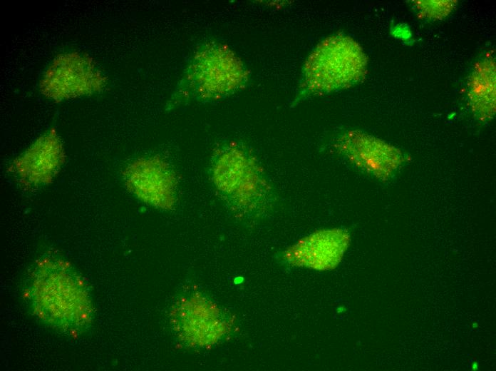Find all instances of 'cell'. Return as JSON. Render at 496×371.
Segmentation results:
<instances>
[{
    "label": "cell",
    "mask_w": 496,
    "mask_h": 371,
    "mask_svg": "<svg viewBox=\"0 0 496 371\" xmlns=\"http://www.w3.org/2000/svg\"><path fill=\"white\" fill-rule=\"evenodd\" d=\"M247 78L244 64L229 49L219 44H207L188 65L170 106L223 98L243 86Z\"/></svg>",
    "instance_id": "obj_3"
},
{
    "label": "cell",
    "mask_w": 496,
    "mask_h": 371,
    "mask_svg": "<svg viewBox=\"0 0 496 371\" xmlns=\"http://www.w3.org/2000/svg\"><path fill=\"white\" fill-rule=\"evenodd\" d=\"M127 189L141 201L170 210L178 198L177 178L170 164L155 156L138 159L123 173Z\"/></svg>",
    "instance_id": "obj_7"
},
{
    "label": "cell",
    "mask_w": 496,
    "mask_h": 371,
    "mask_svg": "<svg viewBox=\"0 0 496 371\" xmlns=\"http://www.w3.org/2000/svg\"><path fill=\"white\" fill-rule=\"evenodd\" d=\"M367 58L360 45L349 36L335 35L322 41L308 57L301 89L323 94L348 88L364 78Z\"/></svg>",
    "instance_id": "obj_4"
},
{
    "label": "cell",
    "mask_w": 496,
    "mask_h": 371,
    "mask_svg": "<svg viewBox=\"0 0 496 371\" xmlns=\"http://www.w3.org/2000/svg\"><path fill=\"white\" fill-rule=\"evenodd\" d=\"M63 160L61 143L53 132L38 138L14 163V170L26 186H37L51 181Z\"/></svg>",
    "instance_id": "obj_10"
},
{
    "label": "cell",
    "mask_w": 496,
    "mask_h": 371,
    "mask_svg": "<svg viewBox=\"0 0 496 371\" xmlns=\"http://www.w3.org/2000/svg\"><path fill=\"white\" fill-rule=\"evenodd\" d=\"M333 146L354 168L381 181L388 180L404 161L401 150L360 131L343 133Z\"/></svg>",
    "instance_id": "obj_6"
},
{
    "label": "cell",
    "mask_w": 496,
    "mask_h": 371,
    "mask_svg": "<svg viewBox=\"0 0 496 371\" xmlns=\"http://www.w3.org/2000/svg\"><path fill=\"white\" fill-rule=\"evenodd\" d=\"M495 63L485 59L476 63L468 82V97L472 111L481 121L492 118L495 113Z\"/></svg>",
    "instance_id": "obj_11"
},
{
    "label": "cell",
    "mask_w": 496,
    "mask_h": 371,
    "mask_svg": "<svg viewBox=\"0 0 496 371\" xmlns=\"http://www.w3.org/2000/svg\"><path fill=\"white\" fill-rule=\"evenodd\" d=\"M25 300L43 324L71 336L90 328L93 318L91 296L82 276L67 261L53 255L39 258L29 271Z\"/></svg>",
    "instance_id": "obj_1"
},
{
    "label": "cell",
    "mask_w": 496,
    "mask_h": 371,
    "mask_svg": "<svg viewBox=\"0 0 496 371\" xmlns=\"http://www.w3.org/2000/svg\"><path fill=\"white\" fill-rule=\"evenodd\" d=\"M471 369L474 371L479 370V365H478V362L477 361H475L472 363Z\"/></svg>",
    "instance_id": "obj_13"
},
{
    "label": "cell",
    "mask_w": 496,
    "mask_h": 371,
    "mask_svg": "<svg viewBox=\"0 0 496 371\" xmlns=\"http://www.w3.org/2000/svg\"><path fill=\"white\" fill-rule=\"evenodd\" d=\"M103 78L92 61L72 53L56 59L41 83L44 95L56 100L91 93L101 88Z\"/></svg>",
    "instance_id": "obj_8"
},
{
    "label": "cell",
    "mask_w": 496,
    "mask_h": 371,
    "mask_svg": "<svg viewBox=\"0 0 496 371\" xmlns=\"http://www.w3.org/2000/svg\"><path fill=\"white\" fill-rule=\"evenodd\" d=\"M418 17L426 19H440L448 16L455 7L457 1H413Z\"/></svg>",
    "instance_id": "obj_12"
},
{
    "label": "cell",
    "mask_w": 496,
    "mask_h": 371,
    "mask_svg": "<svg viewBox=\"0 0 496 371\" xmlns=\"http://www.w3.org/2000/svg\"><path fill=\"white\" fill-rule=\"evenodd\" d=\"M349 243L350 235L343 229L321 230L289 247L284 252V258L295 266L331 270L339 264Z\"/></svg>",
    "instance_id": "obj_9"
},
{
    "label": "cell",
    "mask_w": 496,
    "mask_h": 371,
    "mask_svg": "<svg viewBox=\"0 0 496 371\" xmlns=\"http://www.w3.org/2000/svg\"><path fill=\"white\" fill-rule=\"evenodd\" d=\"M169 317L176 338L191 348L210 349L229 332L233 324L231 317L197 290L178 297Z\"/></svg>",
    "instance_id": "obj_5"
},
{
    "label": "cell",
    "mask_w": 496,
    "mask_h": 371,
    "mask_svg": "<svg viewBox=\"0 0 496 371\" xmlns=\"http://www.w3.org/2000/svg\"><path fill=\"white\" fill-rule=\"evenodd\" d=\"M477 326H478V325H477V322H475L472 323V327H473V328H477Z\"/></svg>",
    "instance_id": "obj_14"
},
{
    "label": "cell",
    "mask_w": 496,
    "mask_h": 371,
    "mask_svg": "<svg viewBox=\"0 0 496 371\" xmlns=\"http://www.w3.org/2000/svg\"><path fill=\"white\" fill-rule=\"evenodd\" d=\"M209 175L223 204L239 219L263 217L277 204V193L263 168L238 143H223L213 151Z\"/></svg>",
    "instance_id": "obj_2"
}]
</instances>
